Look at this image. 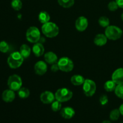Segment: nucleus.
I'll return each instance as SVG.
<instances>
[{
  "instance_id": "nucleus-2",
  "label": "nucleus",
  "mask_w": 123,
  "mask_h": 123,
  "mask_svg": "<svg viewBox=\"0 0 123 123\" xmlns=\"http://www.w3.org/2000/svg\"><path fill=\"white\" fill-rule=\"evenodd\" d=\"M24 58L19 52L12 53L7 59V63L10 68L16 69L21 66L24 62Z\"/></svg>"
},
{
  "instance_id": "nucleus-31",
  "label": "nucleus",
  "mask_w": 123,
  "mask_h": 123,
  "mask_svg": "<svg viewBox=\"0 0 123 123\" xmlns=\"http://www.w3.org/2000/svg\"><path fill=\"white\" fill-rule=\"evenodd\" d=\"M108 97L106 95L103 94L100 97V103L102 106L106 105L108 103Z\"/></svg>"
},
{
  "instance_id": "nucleus-12",
  "label": "nucleus",
  "mask_w": 123,
  "mask_h": 123,
  "mask_svg": "<svg viewBox=\"0 0 123 123\" xmlns=\"http://www.w3.org/2000/svg\"><path fill=\"white\" fill-rule=\"evenodd\" d=\"M112 80L117 84H123V68L115 70L112 74Z\"/></svg>"
},
{
  "instance_id": "nucleus-22",
  "label": "nucleus",
  "mask_w": 123,
  "mask_h": 123,
  "mask_svg": "<svg viewBox=\"0 0 123 123\" xmlns=\"http://www.w3.org/2000/svg\"><path fill=\"white\" fill-rule=\"evenodd\" d=\"M18 96L21 98H26L30 96V90L25 87H21L18 91Z\"/></svg>"
},
{
  "instance_id": "nucleus-25",
  "label": "nucleus",
  "mask_w": 123,
  "mask_h": 123,
  "mask_svg": "<svg viewBox=\"0 0 123 123\" xmlns=\"http://www.w3.org/2000/svg\"><path fill=\"white\" fill-rule=\"evenodd\" d=\"M120 112L119 109H113L110 113V115H109V118L112 121H117V120H118V118H120Z\"/></svg>"
},
{
  "instance_id": "nucleus-29",
  "label": "nucleus",
  "mask_w": 123,
  "mask_h": 123,
  "mask_svg": "<svg viewBox=\"0 0 123 123\" xmlns=\"http://www.w3.org/2000/svg\"><path fill=\"white\" fill-rule=\"evenodd\" d=\"M9 50V45L6 41L0 42V52L2 53H7Z\"/></svg>"
},
{
  "instance_id": "nucleus-3",
  "label": "nucleus",
  "mask_w": 123,
  "mask_h": 123,
  "mask_svg": "<svg viewBox=\"0 0 123 123\" xmlns=\"http://www.w3.org/2000/svg\"><path fill=\"white\" fill-rule=\"evenodd\" d=\"M105 34L108 39L111 40H117L121 37L123 35V31L118 26L115 25H109L106 28Z\"/></svg>"
},
{
  "instance_id": "nucleus-35",
  "label": "nucleus",
  "mask_w": 123,
  "mask_h": 123,
  "mask_svg": "<svg viewBox=\"0 0 123 123\" xmlns=\"http://www.w3.org/2000/svg\"><path fill=\"white\" fill-rule=\"evenodd\" d=\"M102 123H111V122L109 121H108V120H105V121H103Z\"/></svg>"
},
{
  "instance_id": "nucleus-26",
  "label": "nucleus",
  "mask_w": 123,
  "mask_h": 123,
  "mask_svg": "<svg viewBox=\"0 0 123 123\" xmlns=\"http://www.w3.org/2000/svg\"><path fill=\"white\" fill-rule=\"evenodd\" d=\"M11 5L12 8L16 11L20 10L22 7V2L21 0H12Z\"/></svg>"
},
{
  "instance_id": "nucleus-32",
  "label": "nucleus",
  "mask_w": 123,
  "mask_h": 123,
  "mask_svg": "<svg viewBox=\"0 0 123 123\" xmlns=\"http://www.w3.org/2000/svg\"><path fill=\"white\" fill-rule=\"evenodd\" d=\"M50 70H51L52 72H54V73H55V72H57L58 71L60 70L57 62H56V63H54V64H52L51 67H50Z\"/></svg>"
},
{
  "instance_id": "nucleus-8",
  "label": "nucleus",
  "mask_w": 123,
  "mask_h": 123,
  "mask_svg": "<svg viewBox=\"0 0 123 123\" xmlns=\"http://www.w3.org/2000/svg\"><path fill=\"white\" fill-rule=\"evenodd\" d=\"M82 89L85 96L87 97H92L96 91V84L91 79H86L83 84Z\"/></svg>"
},
{
  "instance_id": "nucleus-1",
  "label": "nucleus",
  "mask_w": 123,
  "mask_h": 123,
  "mask_svg": "<svg viewBox=\"0 0 123 123\" xmlns=\"http://www.w3.org/2000/svg\"><path fill=\"white\" fill-rule=\"evenodd\" d=\"M42 31L43 34L48 38H54L58 35L60 30L56 24L52 22H48L43 24Z\"/></svg>"
},
{
  "instance_id": "nucleus-10",
  "label": "nucleus",
  "mask_w": 123,
  "mask_h": 123,
  "mask_svg": "<svg viewBox=\"0 0 123 123\" xmlns=\"http://www.w3.org/2000/svg\"><path fill=\"white\" fill-rule=\"evenodd\" d=\"M40 98L41 102L44 104H50L55 101V96L51 91H46L41 94Z\"/></svg>"
},
{
  "instance_id": "nucleus-15",
  "label": "nucleus",
  "mask_w": 123,
  "mask_h": 123,
  "mask_svg": "<svg viewBox=\"0 0 123 123\" xmlns=\"http://www.w3.org/2000/svg\"><path fill=\"white\" fill-rule=\"evenodd\" d=\"M32 50L35 56H37V57H40V56H42L44 54V46L43 45L42 43L37 42V43H34L33 47H32Z\"/></svg>"
},
{
  "instance_id": "nucleus-30",
  "label": "nucleus",
  "mask_w": 123,
  "mask_h": 123,
  "mask_svg": "<svg viewBox=\"0 0 123 123\" xmlns=\"http://www.w3.org/2000/svg\"><path fill=\"white\" fill-rule=\"evenodd\" d=\"M108 9L111 12H115L116 11L118 8H119L118 6L117 3L115 1H112L108 4Z\"/></svg>"
},
{
  "instance_id": "nucleus-27",
  "label": "nucleus",
  "mask_w": 123,
  "mask_h": 123,
  "mask_svg": "<svg viewBox=\"0 0 123 123\" xmlns=\"http://www.w3.org/2000/svg\"><path fill=\"white\" fill-rule=\"evenodd\" d=\"M115 94L118 98L123 99V84L117 85L115 89Z\"/></svg>"
},
{
  "instance_id": "nucleus-18",
  "label": "nucleus",
  "mask_w": 123,
  "mask_h": 123,
  "mask_svg": "<svg viewBox=\"0 0 123 123\" xmlns=\"http://www.w3.org/2000/svg\"><path fill=\"white\" fill-rule=\"evenodd\" d=\"M71 82L74 86H80L83 85L85 79L84 77L80 74H74L71 78Z\"/></svg>"
},
{
  "instance_id": "nucleus-34",
  "label": "nucleus",
  "mask_w": 123,
  "mask_h": 123,
  "mask_svg": "<svg viewBox=\"0 0 123 123\" xmlns=\"http://www.w3.org/2000/svg\"><path fill=\"white\" fill-rule=\"evenodd\" d=\"M119 110H120L121 115H122L123 116V103L122 105H121V106H120V108H119Z\"/></svg>"
},
{
  "instance_id": "nucleus-24",
  "label": "nucleus",
  "mask_w": 123,
  "mask_h": 123,
  "mask_svg": "<svg viewBox=\"0 0 123 123\" xmlns=\"http://www.w3.org/2000/svg\"><path fill=\"white\" fill-rule=\"evenodd\" d=\"M98 22L99 25H100L102 27L106 28L108 26H109L110 24V20L109 18H108L106 16H102L98 19Z\"/></svg>"
},
{
  "instance_id": "nucleus-28",
  "label": "nucleus",
  "mask_w": 123,
  "mask_h": 123,
  "mask_svg": "<svg viewBox=\"0 0 123 123\" xmlns=\"http://www.w3.org/2000/svg\"><path fill=\"white\" fill-rule=\"evenodd\" d=\"M61 107H62L61 102H59L58 100L54 101L51 103V109L54 112H57L59 111H61Z\"/></svg>"
},
{
  "instance_id": "nucleus-14",
  "label": "nucleus",
  "mask_w": 123,
  "mask_h": 123,
  "mask_svg": "<svg viewBox=\"0 0 123 123\" xmlns=\"http://www.w3.org/2000/svg\"><path fill=\"white\" fill-rule=\"evenodd\" d=\"M15 93L14 91L10 90H6L2 92V98L4 102L7 103L12 102L15 98Z\"/></svg>"
},
{
  "instance_id": "nucleus-6",
  "label": "nucleus",
  "mask_w": 123,
  "mask_h": 123,
  "mask_svg": "<svg viewBox=\"0 0 123 123\" xmlns=\"http://www.w3.org/2000/svg\"><path fill=\"white\" fill-rule=\"evenodd\" d=\"M60 70L64 72H70L74 68L73 61L67 56L61 58L57 62Z\"/></svg>"
},
{
  "instance_id": "nucleus-11",
  "label": "nucleus",
  "mask_w": 123,
  "mask_h": 123,
  "mask_svg": "<svg viewBox=\"0 0 123 123\" xmlns=\"http://www.w3.org/2000/svg\"><path fill=\"white\" fill-rule=\"evenodd\" d=\"M48 70L47 63L45 61H39L34 65V71L38 75L42 76L45 74Z\"/></svg>"
},
{
  "instance_id": "nucleus-9",
  "label": "nucleus",
  "mask_w": 123,
  "mask_h": 123,
  "mask_svg": "<svg viewBox=\"0 0 123 123\" xmlns=\"http://www.w3.org/2000/svg\"><path fill=\"white\" fill-rule=\"evenodd\" d=\"M88 26V20L84 16H80L75 22V28L78 31L82 32L86 30Z\"/></svg>"
},
{
  "instance_id": "nucleus-21",
  "label": "nucleus",
  "mask_w": 123,
  "mask_h": 123,
  "mask_svg": "<svg viewBox=\"0 0 123 123\" xmlns=\"http://www.w3.org/2000/svg\"><path fill=\"white\" fill-rule=\"evenodd\" d=\"M117 84L112 80H107L104 84V88L107 92H112L115 91Z\"/></svg>"
},
{
  "instance_id": "nucleus-17",
  "label": "nucleus",
  "mask_w": 123,
  "mask_h": 123,
  "mask_svg": "<svg viewBox=\"0 0 123 123\" xmlns=\"http://www.w3.org/2000/svg\"><path fill=\"white\" fill-rule=\"evenodd\" d=\"M44 58L45 62L49 64L52 65L58 62L57 55H56V54L52 51H49L46 53L44 55Z\"/></svg>"
},
{
  "instance_id": "nucleus-5",
  "label": "nucleus",
  "mask_w": 123,
  "mask_h": 123,
  "mask_svg": "<svg viewBox=\"0 0 123 123\" xmlns=\"http://www.w3.org/2000/svg\"><path fill=\"white\" fill-rule=\"evenodd\" d=\"M40 31L36 26H31L26 31V38L30 43H37L40 39Z\"/></svg>"
},
{
  "instance_id": "nucleus-19",
  "label": "nucleus",
  "mask_w": 123,
  "mask_h": 123,
  "mask_svg": "<svg viewBox=\"0 0 123 123\" xmlns=\"http://www.w3.org/2000/svg\"><path fill=\"white\" fill-rule=\"evenodd\" d=\"M19 52L21 54L22 56L24 57V58H27L31 55V49L28 45L26 44H24L20 46Z\"/></svg>"
},
{
  "instance_id": "nucleus-33",
  "label": "nucleus",
  "mask_w": 123,
  "mask_h": 123,
  "mask_svg": "<svg viewBox=\"0 0 123 123\" xmlns=\"http://www.w3.org/2000/svg\"><path fill=\"white\" fill-rule=\"evenodd\" d=\"M120 8H123V0H115Z\"/></svg>"
},
{
  "instance_id": "nucleus-4",
  "label": "nucleus",
  "mask_w": 123,
  "mask_h": 123,
  "mask_svg": "<svg viewBox=\"0 0 123 123\" xmlns=\"http://www.w3.org/2000/svg\"><path fill=\"white\" fill-rule=\"evenodd\" d=\"M55 99L59 102L63 103L69 101L73 97L72 91L66 88H61L58 89L55 94Z\"/></svg>"
},
{
  "instance_id": "nucleus-20",
  "label": "nucleus",
  "mask_w": 123,
  "mask_h": 123,
  "mask_svg": "<svg viewBox=\"0 0 123 123\" xmlns=\"http://www.w3.org/2000/svg\"><path fill=\"white\" fill-rule=\"evenodd\" d=\"M50 15L48 12H45V11H42L39 13L38 16V20L40 23L44 24L48 22L50 20Z\"/></svg>"
},
{
  "instance_id": "nucleus-13",
  "label": "nucleus",
  "mask_w": 123,
  "mask_h": 123,
  "mask_svg": "<svg viewBox=\"0 0 123 123\" xmlns=\"http://www.w3.org/2000/svg\"><path fill=\"white\" fill-rule=\"evenodd\" d=\"M60 115L64 119L69 120L72 118L75 115V111L74 109L71 107H65L62 108L60 111Z\"/></svg>"
},
{
  "instance_id": "nucleus-16",
  "label": "nucleus",
  "mask_w": 123,
  "mask_h": 123,
  "mask_svg": "<svg viewBox=\"0 0 123 123\" xmlns=\"http://www.w3.org/2000/svg\"><path fill=\"white\" fill-rule=\"evenodd\" d=\"M107 42H108V38L106 35L103 34H98L96 35L94 38V43L98 46H103L105 45Z\"/></svg>"
},
{
  "instance_id": "nucleus-36",
  "label": "nucleus",
  "mask_w": 123,
  "mask_h": 123,
  "mask_svg": "<svg viewBox=\"0 0 123 123\" xmlns=\"http://www.w3.org/2000/svg\"><path fill=\"white\" fill-rule=\"evenodd\" d=\"M121 19H122L123 21V13H122V14H121Z\"/></svg>"
},
{
  "instance_id": "nucleus-37",
  "label": "nucleus",
  "mask_w": 123,
  "mask_h": 123,
  "mask_svg": "<svg viewBox=\"0 0 123 123\" xmlns=\"http://www.w3.org/2000/svg\"><path fill=\"white\" fill-rule=\"evenodd\" d=\"M123 123V122H121V123Z\"/></svg>"
},
{
  "instance_id": "nucleus-7",
  "label": "nucleus",
  "mask_w": 123,
  "mask_h": 123,
  "mask_svg": "<svg viewBox=\"0 0 123 123\" xmlns=\"http://www.w3.org/2000/svg\"><path fill=\"white\" fill-rule=\"evenodd\" d=\"M7 85L9 89L14 91H17L22 87V80L21 78L18 74H12L8 78Z\"/></svg>"
},
{
  "instance_id": "nucleus-23",
  "label": "nucleus",
  "mask_w": 123,
  "mask_h": 123,
  "mask_svg": "<svg viewBox=\"0 0 123 123\" xmlns=\"http://www.w3.org/2000/svg\"><path fill=\"white\" fill-rule=\"evenodd\" d=\"M58 2L61 7L68 8L74 5V0H58Z\"/></svg>"
}]
</instances>
